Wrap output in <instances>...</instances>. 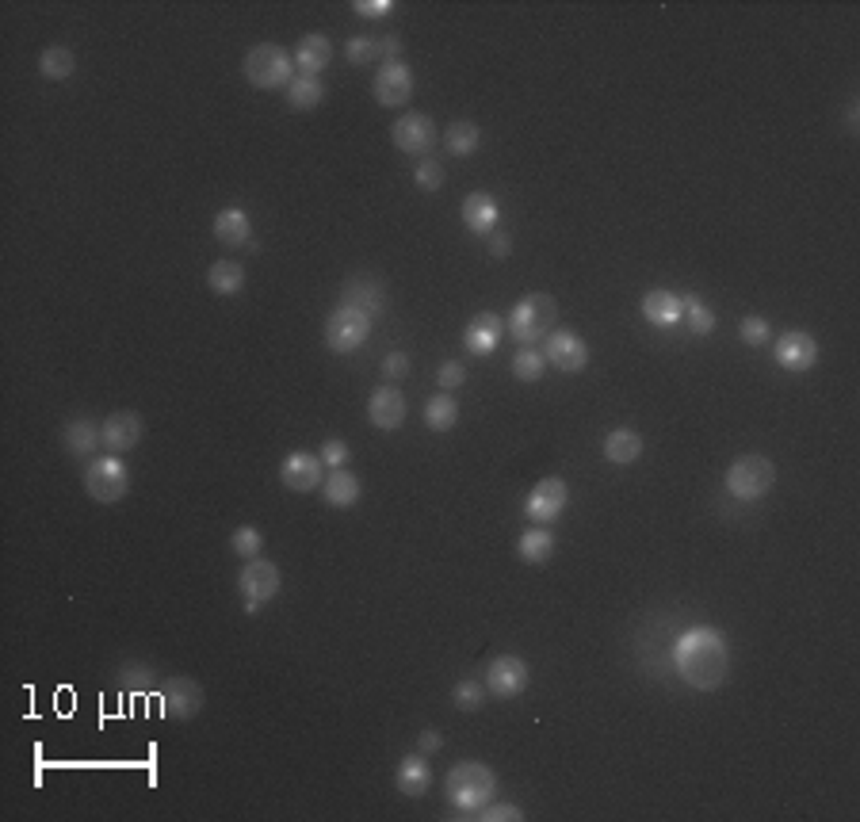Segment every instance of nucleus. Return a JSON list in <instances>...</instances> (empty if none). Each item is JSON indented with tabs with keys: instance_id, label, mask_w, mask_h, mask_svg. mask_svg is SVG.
Listing matches in <instances>:
<instances>
[{
	"instance_id": "nucleus-1",
	"label": "nucleus",
	"mask_w": 860,
	"mask_h": 822,
	"mask_svg": "<svg viewBox=\"0 0 860 822\" xmlns=\"http://www.w3.org/2000/svg\"><path fill=\"white\" fill-rule=\"evenodd\" d=\"M673 666H677L688 689L715 693L731 673V647L715 628L696 624V628L681 631V639L673 647Z\"/></svg>"
},
{
	"instance_id": "nucleus-2",
	"label": "nucleus",
	"mask_w": 860,
	"mask_h": 822,
	"mask_svg": "<svg viewBox=\"0 0 860 822\" xmlns=\"http://www.w3.org/2000/svg\"><path fill=\"white\" fill-rule=\"evenodd\" d=\"M494 792H497L494 769L482 765V761H459V765H452L448 780H444V796H448V803L459 807L463 815L486 807V803L494 800Z\"/></svg>"
},
{
	"instance_id": "nucleus-3",
	"label": "nucleus",
	"mask_w": 860,
	"mask_h": 822,
	"mask_svg": "<svg viewBox=\"0 0 860 822\" xmlns=\"http://www.w3.org/2000/svg\"><path fill=\"white\" fill-rule=\"evenodd\" d=\"M555 318H559V303H555L551 295L536 291V295H524V299L513 306V314L505 318V333H509L520 348H528L551 333Z\"/></svg>"
},
{
	"instance_id": "nucleus-4",
	"label": "nucleus",
	"mask_w": 860,
	"mask_h": 822,
	"mask_svg": "<svg viewBox=\"0 0 860 822\" xmlns=\"http://www.w3.org/2000/svg\"><path fill=\"white\" fill-rule=\"evenodd\" d=\"M727 494L738 501H761L776 486V463L765 455H742L727 467Z\"/></svg>"
},
{
	"instance_id": "nucleus-5",
	"label": "nucleus",
	"mask_w": 860,
	"mask_h": 822,
	"mask_svg": "<svg viewBox=\"0 0 860 822\" xmlns=\"http://www.w3.org/2000/svg\"><path fill=\"white\" fill-rule=\"evenodd\" d=\"M241 73L249 77V85L253 88H287L291 81H295V58H291V54H283L280 46L260 43L245 54Z\"/></svg>"
},
{
	"instance_id": "nucleus-6",
	"label": "nucleus",
	"mask_w": 860,
	"mask_h": 822,
	"mask_svg": "<svg viewBox=\"0 0 860 822\" xmlns=\"http://www.w3.org/2000/svg\"><path fill=\"white\" fill-rule=\"evenodd\" d=\"M85 494L96 505H115L130 494V471L119 455H100L85 467Z\"/></svg>"
},
{
	"instance_id": "nucleus-7",
	"label": "nucleus",
	"mask_w": 860,
	"mask_h": 822,
	"mask_svg": "<svg viewBox=\"0 0 860 822\" xmlns=\"http://www.w3.org/2000/svg\"><path fill=\"white\" fill-rule=\"evenodd\" d=\"M280 566L268 563V559H245L241 574H237V589H241V605L249 616H257L260 608L268 605L276 593H280Z\"/></svg>"
},
{
	"instance_id": "nucleus-8",
	"label": "nucleus",
	"mask_w": 860,
	"mask_h": 822,
	"mask_svg": "<svg viewBox=\"0 0 860 822\" xmlns=\"http://www.w3.org/2000/svg\"><path fill=\"white\" fill-rule=\"evenodd\" d=\"M371 325H375V318L371 314H364V310H356V306H337L329 318H325V345H329V352H341V356H348V352H356V348L364 345L367 337H371Z\"/></svg>"
},
{
	"instance_id": "nucleus-9",
	"label": "nucleus",
	"mask_w": 860,
	"mask_h": 822,
	"mask_svg": "<svg viewBox=\"0 0 860 822\" xmlns=\"http://www.w3.org/2000/svg\"><path fill=\"white\" fill-rule=\"evenodd\" d=\"M528 681H532L528 662L516 658V654H501L486 670V693H494L497 700H513V696H520L528 689Z\"/></svg>"
},
{
	"instance_id": "nucleus-10",
	"label": "nucleus",
	"mask_w": 860,
	"mask_h": 822,
	"mask_svg": "<svg viewBox=\"0 0 860 822\" xmlns=\"http://www.w3.org/2000/svg\"><path fill=\"white\" fill-rule=\"evenodd\" d=\"M371 92H375L379 108H406L409 96H413V69L406 62H383Z\"/></svg>"
},
{
	"instance_id": "nucleus-11",
	"label": "nucleus",
	"mask_w": 860,
	"mask_h": 822,
	"mask_svg": "<svg viewBox=\"0 0 860 822\" xmlns=\"http://www.w3.org/2000/svg\"><path fill=\"white\" fill-rule=\"evenodd\" d=\"M203 708V689H199V681L192 677H169L165 685H161V712L165 719H176V723H188L195 719Z\"/></svg>"
},
{
	"instance_id": "nucleus-12",
	"label": "nucleus",
	"mask_w": 860,
	"mask_h": 822,
	"mask_svg": "<svg viewBox=\"0 0 860 822\" xmlns=\"http://www.w3.org/2000/svg\"><path fill=\"white\" fill-rule=\"evenodd\" d=\"M390 142L402 153H413V157H425V153L436 146V123L421 111H406L394 127H390Z\"/></svg>"
},
{
	"instance_id": "nucleus-13",
	"label": "nucleus",
	"mask_w": 860,
	"mask_h": 822,
	"mask_svg": "<svg viewBox=\"0 0 860 822\" xmlns=\"http://www.w3.org/2000/svg\"><path fill=\"white\" fill-rule=\"evenodd\" d=\"M543 356H547V364H555L566 375H578L589 364V348H585V341H581L574 329H551Z\"/></svg>"
},
{
	"instance_id": "nucleus-14",
	"label": "nucleus",
	"mask_w": 860,
	"mask_h": 822,
	"mask_svg": "<svg viewBox=\"0 0 860 822\" xmlns=\"http://www.w3.org/2000/svg\"><path fill=\"white\" fill-rule=\"evenodd\" d=\"M773 360L780 364L784 371H811L818 364V345L811 333H803V329H788V333H780L773 345Z\"/></svg>"
},
{
	"instance_id": "nucleus-15",
	"label": "nucleus",
	"mask_w": 860,
	"mask_h": 822,
	"mask_svg": "<svg viewBox=\"0 0 860 822\" xmlns=\"http://www.w3.org/2000/svg\"><path fill=\"white\" fill-rule=\"evenodd\" d=\"M280 482L295 494H310L325 482V463L314 452H291L280 463Z\"/></svg>"
},
{
	"instance_id": "nucleus-16",
	"label": "nucleus",
	"mask_w": 860,
	"mask_h": 822,
	"mask_svg": "<svg viewBox=\"0 0 860 822\" xmlns=\"http://www.w3.org/2000/svg\"><path fill=\"white\" fill-rule=\"evenodd\" d=\"M566 501H570V490L562 478H543L532 486V494L524 501V513L536 520V524H551L566 513Z\"/></svg>"
},
{
	"instance_id": "nucleus-17",
	"label": "nucleus",
	"mask_w": 860,
	"mask_h": 822,
	"mask_svg": "<svg viewBox=\"0 0 860 822\" xmlns=\"http://www.w3.org/2000/svg\"><path fill=\"white\" fill-rule=\"evenodd\" d=\"M406 394L398 387H390V383H383V387L371 394V402H367V417H371V425L375 429H383V433H394V429H402L406 425Z\"/></svg>"
},
{
	"instance_id": "nucleus-18",
	"label": "nucleus",
	"mask_w": 860,
	"mask_h": 822,
	"mask_svg": "<svg viewBox=\"0 0 860 822\" xmlns=\"http://www.w3.org/2000/svg\"><path fill=\"white\" fill-rule=\"evenodd\" d=\"M100 436H104V448H108L111 455L134 452V448L142 444V417L134 410L111 413L108 421L100 425Z\"/></svg>"
},
{
	"instance_id": "nucleus-19",
	"label": "nucleus",
	"mask_w": 860,
	"mask_h": 822,
	"mask_svg": "<svg viewBox=\"0 0 860 822\" xmlns=\"http://www.w3.org/2000/svg\"><path fill=\"white\" fill-rule=\"evenodd\" d=\"M501 337H505V318H497L494 310L474 314L467 329H463V345H467L471 356H490L501 345Z\"/></svg>"
},
{
	"instance_id": "nucleus-20",
	"label": "nucleus",
	"mask_w": 860,
	"mask_h": 822,
	"mask_svg": "<svg viewBox=\"0 0 860 822\" xmlns=\"http://www.w3.org/2000/svg\"><path fill=\"white\" fill-rule=\"evenodd\" d=\"M341 303L356 306V310H364L371 318H379V314L387 310V291H383V283L371 280V276H352V280L341 287Z\"/></svg>"
},
{
	"instance_id": "nucleus-21",
	"label": "nucleus",
	"mask_w": 860,
	"mask_h": 822,
	"mask_svg": "<svg viewBox=\"0 0 860 822\" xmlns=\"http://www.w3.org/2000/svg\"><path fill=\"white\" fill-rule=\"evenodd\" d=\"M501 222V207L490 192H471L463 199V226L478 234V238H490Z\"/></svg>"
},
{
	"instance_id": "nucleus-22",
	"label": "nucleus",
	"mask_w": 860,
	"mask_h": 822,
	"mask_svg": "<svg viewBox=\"0 0 860 822\" xmlns=\"http://www.w3.org/2000/svg\"><path fill=\"white\" fill-rule=\"evenodd\" d=\"M398 792L409 796V800H417V796H425L432 788V765H429V754H409V758L398 761Z\"/></svg>"
},
{
	"instance_id": "nucleus-23",
	"label": "nucleus",
	"mask_w": 860,
	"mask_h": 822,
	"mask_svg": "<svg viewBox=\"0 0 860 822\" xmlns=\"http://www.w3.org/2000/svg\"><path fill=\"white\" fill-rule=\"evenodd\" d=\"M643 318L654 329H673V325L681 322L685 314H681V295H673V291H646L643 299Z\"/></svg>"
},
{
	"instance_id": "nucleus-24",
	"label": "nucleus",
	"mask_w": 860,
	"mask_h": 822,
	"mask_svg": "<svg viewBox=\"0 0 860 822\" xmlns=\"http://www.w3.org/2000/svg\"><path fill=\"white\" fill-rule=\"evenodd\" d=\"M360 494H364L360 478L352 475V471H344V467L329 471L322 482V498H325V505H333V509H352V505L360 501Z\"/></svg>"
},
{
	"instance_id": "nucleus-25",
	"label": "nucleus",
	"mask_w": 860,
	"mask_h": 822,
	"mask_svg": "<svg viewBox=\"0 0 860 822\" xmlns=\"http://www.w3.org/2000/svg\"><path fill=\"white\" fill-rule=\"evenodd\" d=\"M329 62H333V43L325 35H302L295 46V65L302 77H318Z\"/></svg>"
},
{
	"instance_id": "nucleus-26",
	"label": "nucleus",
	"mask_w": 860,
	"mask_h": 822,
	"mask_svg": "<svg viewBox=\"0 0 860 822\" xmlns=\"http://www.w3.org/2000/svg\"><path fill=\"white\" fill-rule=\"evenodd\" d=\"M215 238L222 241V245H249V238H253V222H249V215L241 211V207H222L215 215Z\"/></svg>"
},
{
	"instance_id": "nucleus-27",
	"label": "nucleus",
	"mask_w": 860,
	"mask_h": 822,
	"mask_svg": "<svg viewBox=\"0 0 860 822\" xmlns=\"http://www.w3.org/2000/svg\"><path fill=\"white\" fill-rule=\"evenodd\" d=\"M639 455H643V436L635 433V429H612V433L604 436V459H608V463L627 467V463H635Z\"/></svg>"
},
{
	"instance_id": "nucleus-28",
	"label": "nucleus",
	"mask_w": 860,
	"mask_h": 822,
	"mask_svg": "<svg viewBox=\"0 0 860 822\" xmlns=\"http://www.w3.org/2000/svg\"><path fill=\"white\" fill-rule=\"evenodd\" d=\"M100 444H104V436H100V425H96V421L77 417V421H69V425H65V448H69V455L88 459V455H96Z\"/></svg>"
},
{
	"instance_id": "nucleus-29",
	"label": "nucleus",
	"mask_w": 860,
	"mask_h": 822,
	"mask_svg": "<svg viewBox=\"0 0 860 822\" xmlns=\"http://www.w3.org/2000/svg\"><path fill=\"white\" fill-rule=\"evenodd\" d=\"M207 287L222 295V299H230L237 295L241 287H245V268L237 264V260H215L211 268H207Z\"/></svg>"
},
{
	"instance_id": "nucleus-30",
	"label": "nucleus",
	"mask_w": 860,
	"mask_h": 822,
	"mask_svg": "<svg viewBox=\"0 0 860 822\" xmlns=\"http://www.w3.org/2000/svg\"><path fill=\"white\" fill-rule=\"evenodd\" d=\"M516 555H520L524 563L543 566L555 555V536H551L547 528H528V532L520 536V543H516Z\"/></svg>"
},
{
	"instance_id": "nucleus-31",
	"label": "nucleus",
	"mask_w": 860,
	"mask_h": 822,
	"mask_svg": "<svg viewBox=\"0 0 860 822\" xmlns=\"http://www.w3.org/2000/svg\"><path fill=\"white\" fill-rule=\"evenodd\" d=\"M283 92H287V108H295V111H314L325 100L322 81H318V77H302V73L283 88Z\"/></svg>"
},
{
	"instance_id": "nucleus-32",
	"label": "nucleus",
	"mask_w": 860,
	"mask_h": 822,
	"mask_svg": "<svg viewBox=\"0 0 860 822\" xmlns=\"http://www.w3.org/2000/svg\"><path fill=\"white\" fill-rule=\"evenodd\" d=\"M455 421H459V402H455V394H436L425 402V425H429L432 433H448L455 429Z\"/></svg>"
},
{
	"instance_id": "nucleus-33",
	"label": "nucleus",
	"mask_w": 860,
	"mask_h": 822,
	"mask_svg": "<svg viewBox=\"0 0 860 822\" xmlns=\"http://www.w3.org/2000/svg\"><path fill=\"white\" fill-rule=\"evenodd\" d=\"M73 69H77V58H73V50L69 46H46L43 58H39V73H43L46 81H69L73 77Z\"/></svg>"
},
{
	"instance_id": "nucleus-34",
	"label": "nucleus",
	"mask_w": 860,
	"mask_h": 822,
	"mask_svg": "<svg viewBox=\"0 0 860 822\" xmlns=\"http://www.w3.org/2000/svg\"><path fill=\"white\" fill-rule=\"evenodd\" d=\"M478 142H482V130L471 119H455L452 127H448V134H444V146H448L452 157H471L478 150Z\"/></svg>"
},
{
	"instance_id": "nucleus-35",
	"label": "nucleus",
	"mask_w": 860,
	"mask_h": 822,
	"mask_svg": "<svg viewBox=\"0 0 860 822\" xmlns=\"http://www.w3.org/2000/svg\"><path fill=\"white\" fill-rule=\"evenodd\" d=\"M513 375L520 379V383H539L543 379V371H547V356L539 352L536 345H528V348H520V352H513Z\"/></svg>"
},
{
	"instance_id": "nucleus-36",
	"label": "nucleus",
	"mask_w": 860,
	"mask_h": 822,
	"mask_svg": "<svg viewBox=\"0 0 860 822\" xmlns=\"http://www.w3.org/2000/svg\"><path fill=\"white\" fill-rule=\"evenodd\" d=\"M681 322L696 333V337H708V333H715V314H711V306H704L696 295H681Z\"/></svg>"
},
{
	"instance_id": "nucleus-37",
	"label": "nucleus",
	"mask_w": 860,
	"mask_h": 822,
	"mask_svg": "<svg viewBox=\"0 0 860 822\" xmlns=\"http://www.w3.org/2000/svg\"><path fill=\"white\" fill-rule=\"evenodd\" d=\"M413 184H417L421 192H440V188H444V165H440L436 157L417 161V169H413Z\"/></svg>"
},
{
	"instance_id": "nucleus-38",
	"label": "nucleus",
	"mask_w": 860,
	"mask_h": 822,
	"mask_svg": "<svg viewBox=\"0 0 860 822\" xmlns=\"http://www.w3.org/2000/svg\"><path fill=\"white\" fill-rule=\"evenodd\" d=\"M452 700L459 712H478V708L486 704V685H478V681H459L452 689Z\"/></svg>"
},
{
	"instance_id": "nucleus-39",
	"label": "nucleus",
	"mask_w": 860,
	"mask_h": 822,
	"mask_svg": "<svg viewBox=\"0 0 860 822\" xmlns=\"http://www.w3.org/2000/svg\"><path fill=\"white\" fill-rule=\"evenodd\" d=\"M344 58L352 65H371L379 58V39H367V35H352L344 43Z\"/></svg>"
},
{
	"instance_id": "nucleus-40",
	"label": "nucleus",
	"mask_w": 860,
	"mask_h": 822,
	"mask_svg": "<svg viewBox=\"0 0 860 822\" xmlns=\"http://www.w3.org/2000/svg\"><path fill=\"white\" fill-rule=\"evenodd\" d=\"M230 547H234L241 559H257L260 547H264V536H260L253 524H241L234 536H230Z\"/></svg>"
},
{
	"instance_id": "nucleus-41",
	"label": "nucleus",
	"mask_w": 860,
	"mask_h": 822,
	"mask_svg": "<svg viewBox=\"0 0 860 822\" xmlns=\"http://www.w3.org/2000/svg\"><path fill=\"white\" fill-rule=\"evenodd\" d=\"M471 819H482V822H520L524 819V811L516 807V803H486V807H478L471 811Z\"/></svg>"
},
{
	"instance_id": "nucleus-42",
	"label": "nucleus",
	"mask_w": 860,
	"mask_h": 822,
	"mask_svg": "<svg viewBox=\"0 0 860 822\" xmlns=\"http://www.w3.org/2000/svg\"><path fill=\"white\" fill-rule=\"evenodd\" d=\"M769 337H773V325L765 322L761 314H750V318H742V341H746L750 348L769 345Z\"/></svg>"
},
{
	"instance_id": "nucleus-43",
	"label": "nucleus",
	"mask_w": 860,
	"mask_h": 822,
	"mask_svg": "<svg viewBox=\"0 0 860 822\" xmlns=\"http://www.w3.org/2000/svg\"><path fill=\"white\" fill-rule=\"evenodd\" d=\"M119 685H123V689H130V693H146V689H157V681H153L150 666H127V670L119 673Z\"/></svg>"
},
{
	"instance_id": "nucleus-44",
	"label": "nucleus",
	"mask_w": 860,
	"mask_h": 822,
	"mask_svg": "<svg viewBox=\"0 0 860 822\" xmlns=\"http://www.w3.org/2000/svg\"><path fill=\"white\" fill-rule=\"evenodd\" d=\"M436 383L452 394V390H459L463 383H467V368H463L459 360H444V364H440V371H436Z\"/></svg>"
},
{
	"instance_id": "nucleus-45",
	"label": "nucleus",
	"mask_w": 860,
	"mask_h": 822,
	"mask_svg": "<svg viewBox=\"0 0 860 822\" xmlns=\"http://www.w3.org/2000/svg\"><path fill=\"white\" fill-rule=\"evenodd\" d=\"M352 12L364 16V20H387L390 12H394V0H356Z\"/></svg>"
},
{
	"instance_id": "nucleus-46",
	"label": "nucleus",
	"mask_w": 860,
	"mask_h": 822,
	"mask_svg": "<svg viewBox=\"0 0 860 822\" xmlns=\"http://www.w3.org/2000/svg\"><path fill=\"white\" fill-rule=\"evenodd\" d=\"M318 455H322V463L329 467V471H337V467H344V463H348V444L333 436V440H325L322 452H318Z\"/></svg>"
},
{
	"instance_id": "nucleus-47",
	"label": "nucleus",
	"mask_w": 860,
	"mask_h": 822,
	"mask_svg": "<svg viewBox=\"0 0 860 822\" xmlns=\"http://www.w3.org/2000/svg\"><path fill=\"white\" fill-rule=\"evenodd\" d=\"M409 375V356L406 352H387V360H383V379L394 383V379H406Z\"/></svg>"
},
{
	"instance_id": "nucleus-48",
	"label": "nucleus",
	"mask_w": 860,
	"mask_h": 822,
	"mask_svg": "<svg viewBox=\"0 0 860 822\" xmlns=\"http://www.w3.org/2000/svg\"><path fill=\"white\" fill-rule=\"evenodd\" d=\"M490 257L494 260H505L509 257V253H513V241H509V234H505V230H494V234H490Z\"/></svg>"
},
{
	"instance_id": "nucleus-49",
	"label": "nucleus",
	"mask_w": 860,
	"mask_h": 822,
	"mask_svg": "<svg viewBox=\"0 0 860 822\" xmlns=\"http://www.w3.org/2000/svg\"><path fill=\"white\" fill-rule=\"evenodd\" d=\"M379 58L402 62V39H398V35H383V39H379Z\"/></svg>"
},
{
	"instance_id": "nucleus-50",
	"label": "nucleus",
	"mask_w": 860,
	"mask_h": 822,
	"mask_svg": "<svg viewBox=\"0 0 860 822\" xmlns=\"http://www.w3.org/2000/svg\"><path fill=\"white\" fill-rule=\"evenodd\" d=\"M440 746H444V735H440V731H421V738H417V750H421V754H436Z\"/></svg>"
},
{
	"instance_id": "nucleus-51",
	"label": "nucleus",
	"mask_w": 860,
	"mask_h": 822,
	"mask_svg": "<svg viewBox=\"0 0 860 822\" xmlns=\"http://www.w3.org/2000/svg\"><path fill=\"white\" fill-rule=\"evenodd\" d=\"M849 130H857V100L849 104Z\"/></svg>"
}]
</instances>
